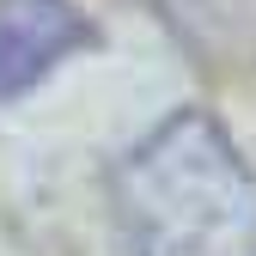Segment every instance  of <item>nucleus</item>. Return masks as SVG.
<instances>
[{
	"instance_id": "obj_2",
	"label": "nucleus",
	"mask_w": 256,
	"mask_h": 256,
	"mask_svg": "<svg viewBox=\"0 0 256 256\" xmlns=\"http://www.w3.org/2000/svg\"><path fill=\"white\" fill-rule=\"evenodd\" d=\"M92 43V24L74 0H0V104L30 92L55 61Z\"/></svg>"
},
{
	"instance_id": "obj_1",
	"label": "nucleus",
	"mask_w": 256,
	"mask_h": 256,
	"mask_svg": "<svg viewBox=\"0 0 256 256\" xmlns=\"http://www.w3.org/2000/svg\"><path fill=\"white\" fill-rule=\"evenodd\" d=\"M122 220L140 256H244L256 183L208 116H177L122 165Z\"/></svg>"
}]
</instances>
